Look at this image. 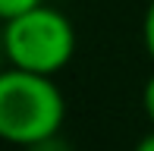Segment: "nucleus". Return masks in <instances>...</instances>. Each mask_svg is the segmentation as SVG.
Wrapping results in <instances>:
<instances>
[{
    "label": "nucleus",
    "mask_w": 154,
    "mask_h": 151,
    "mask_svg": "<svg viewBox=\"0 0 154 151\" xmlns=\"http://www.w3.org/2000/svg\"><path fill=\"white\" fill-rule=\"evenodd\" d=\"M66 120V98L54 76L10 66L0 69V139L29 148L60 132Z\"/></svg>",
    "instance_id": "obj_1"
},
{
    "label": "nucleus",
    "mask_w": 154,
    "mask_h": 151,
    "mask_svg": "<svg viewBox=\"0 0 154 151\" xmlns=\"http://www.w3.org/2000/svg\"><path fill=\"white\" fill-rule=\"evenodd\" d=\"M3 51L10 66L57 76L75 54V29L60 10L41 3L3 22Z\"/></svg>",
    "instance_id": "obj_2"
},
{
    "label": "nucleus",
    "mask_w": 154,
    "mask_h": 151,
    "mask_svg": "<svg viewBox=\"0 0 154 151\" xmlns=\"http://www.w3.org/2000/svg\"><path fill=\"white\" fill-rule=\"evenodd\" d=\"M44 0H0V22H10V19L22 16V13L41 6Z\"/></svg>",
    "instance_id": "obj_3"
},
{
    "label": "nucleus",
    "mask_w": 154,
    "mask_h": 151,
    "mask_svg": "<svg viewBox=\"0 0 154 151\" xmlns=\"http://www.w3.org/2000/svg\"><path fill=\"white\" fill-rule=\"evenodd\" d=\"M142 41H145V51H148V57L154 60V0L148 3L145 19H142Z\"/></svg>",
    "instance_id": "obj_4"
},
{
    "label": "nucleus",
    "mask_w": 154,
    "mask_h": 151,
    "mask_svg": "<svg viewBox=\"0 0 154 151\" xmlns=\"http://www.w3.org/2000/svg\"><path fill=\"white\" fill-rule=\"evenodd\" d=\"M142 107H145L148 123L154 126V72L148 76V82H145V88H142Z\"/></svg>",
    "instance_id": "obj_5"
},
{
    "label": "nucleus",
    "mask_w": 154,
    "mask_h": 151,
    "mask_svg": "<svg viewBox=\"0 0 154 151\" xmlns=\"http://www.w3.org/2000/svg\"><path fill=\"white\" fill-rule=\"evenodd\" d=\"M25 151H72L66 145V142H60V132L57 135H51V139H44V142H35V145H29Z\"/></svg>",
    "instance_id": "obj_6"
},
{
    "label": "nucleus",
    "mask_w": 154,
    "mask_h": 151,
    "mask_svg": "<svg viewBox=\"0 0 154 151\" xmlns=\"http://www.w3.org/2000/svg\"><path fill=\"white\" fill-rule=\"evenodd\" d=\"M135 151H154V132H148V135H145V139L135 145Z\"/></svg>",
    "instance_id": "obj_7"
},
{
    "label": "nucleus",
    "mask_w": 154,
    "mask_h": 151,
    "mask_svg": "<svg viewBox=\"0 0 154 151\" xmlns=\"http://www.w3.org/2000/svg\"><path fill=\"white\" fill-rule=\"evenodd\" d=\"M0 60H6V51H3V29H0Z\"/></svg>",
    "instance_id": "obj_8"
}]
</instances>
